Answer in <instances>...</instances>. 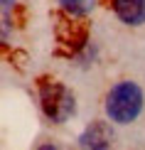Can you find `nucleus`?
Instances as JSON below:
<instances>
[{"instance_id": "1", "label": "nucleus", "mask_w": 145, "mask_h": 150, "mask_svg": "<svg viewBox=\"0 0 145 150\" xmlns=\"http://www.w3.org/2000/svg\"><path fill=\"white\" fill-rule=\"evenodd\" d=\"M143 111V91L135 81H121L106 96V116L113 123H133Z\"/></svg>"}, {"instance_id": "2", "label": "nucleus", "mask_w": 145, "mask_h": 150, "mask_svg": "<svg viewBox=\"0 0 145 150\" xmlns=\"http://www.w3.org/2000/svg\"><path fill=\"white\" fill-rule=\"evenodd\" d=\"M40 101H42V111L49 121L54 123H64L69 116L74 113V93L59 81H45L40 86Z\"/></svg>"}, {"instance_id": "3", "label": "nucleus", "mask_w": 145, "mask_h": 150, "mask_svg": "<svg viewBox=\"0 0 145 150\" xmlns=\"http://www.w3.org/2000/svg\"><path fill=\"white\" fill-rule=\"evenodd\" d=\"M113 8L121 22L130 27H140L145 22V0H113Z\"/></svg>"}, {"instance_id": "4", "label": "nucleus", "mask_w": 145, "mask_h": 150, "mask_svg": "<svg viewBox=\"0 0 145 150\" xmlns=\"http://www.w3.org/2000/svg\"><path fill=\"white\" fill-rule=\"evenodd\" d=\"M111 138H113V133H111L108 123L96 121V123H91V126L81 133L79 145L81 148H108L111 145Z\"/></svg>"}, {"instance_id": "5", "label": "nucleus", "mask_w": 145, "mask_h": 150, "mask_svg": "<svg viewBox=\"0 0 145 150\" xmlns=\"http://www.w3.org/2000/svg\"><path fill=\"white\" fill-rule=\"evenodd\" d=\"M64 5V10L74 12V15H86L91 8H93V0H59Z\"/></svg>"}, {"instance_id": "6", "label": "nucleus", "mask_w": 145, "mask_h": 150, "mask_svg": "<svg viewBox=\"0 0 145 150\" xmlns=\"http://www.w3.org/2000/svg\"><path fill=\"white\" fill-rule=\"evenodd\" d=\"M10 5H12V0H3V8H5V10H8Z\"/></svg>"}]
</instances>
